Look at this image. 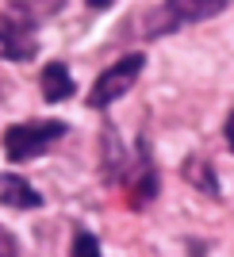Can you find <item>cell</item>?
Returning a JSON list of instances; mask_svg holds the SVG:
<instances>
[{"label":"cell","instance_id":"6da1fadb","mask_svg":"<svg viewBox=\"0 0 234 257\" xmlns=\"http://www.w3.org/2000/svg\"><path fill=\"white\" fill-rule=\"evenodd\" d=\"M62 135H65L62 119L16 123V127L4 131V154H8V161H31V158H39V154H46Z\"/></svg>","mask_w":234,"mask_h":257},{"label":"cell","instance_id":"7a4b0ae2","mask_svg":"<svg viewBox=\"0 0 234 257\" xmlns=\"http://www.w3.org/2000/svg\"><path fill=\"white\" fill-rule=\"evenodd\" d=\"M142 69H146V54H127V58H119L115 65H107L104 73L96 77L92 92H88V107H107L115 104L123 92H131L135 88V81L142 77Z\"/></svg>","mask_w":234,"mask_h":257},{"label":"cell","instance_id":"3957f363","mask_svg":"<svg viewBox=\"0 0 234 257\" xmlns=\"http://www.w3.org/2000/svg\"><path fill=\"white\" fill-rule=\"evenodd\" d=\"M0 58L4 62L35 58V23L12 4H0Z\"/></svg>","mask_w":234,"mask_h":257},{"label":"cell","instance_id":"277c9868","mask_svg":"<svg viewBox=\"0 0 234 257\" xmlns=\"http://www.w3.org/2000/svg\"><path fill=\"white\" fill-rule=\"evenodd\" d=\"M230 0H165L161 4V23L150 27V35H161V31H177L184 23H200V20H211L226 8Z\"/></svg>","mask_w":234,"mask_h":257},{"label":"cell","instance_id":"5b68a950","mask_svg":"<svg viewBox=\"0 0 234 257\" xmlns=\"http://www.w3.org/2000/svg\"><path fill=\"white\" fill-rule=\"evenodd\" d=\"M0 204L20 207V211H31V207L43 204V196L35 192L23 177H16V173H0Z\"/></svg>","mask_w":234,"mask_h":257},{"label":"cell","instance_id":"8992f818","mask_svg":"<svg viewBox=\"0 0 234 257\" xmlns=\"http://www.w3.org/2000/svg\"><path fill=\"white\" fill-rule=\"evenodd\" d=\"M43 96L50 100V104L73 96V77H69V69H65L62 62H50L43 69Z\"/></svg>","mask_w":234,"mask_h":257},{"label":"cell","instance_id":"52a82bcc","mask_svg":"<svg viewBox=\"0 0 234 257\" xmlns=\"http://www.w3.org/2000/svg\"><path fill=\"white\" fill-rule=\"evenodd\" d=\"M184 177H188L196 188H203L207 196H219V184H215V173H211V165H207V161L188 158V161H184Z\"/></svg>","mask_w":234,"mask_h":257},{"label":"cell","instance_id":"ba28073f","mask_svg":"<svg viewBox=\"0 0 234 257\" xmlns=\"http://www.w3.org/2000/svg\"><path fill=\"white\" fill-rule=\"evenodd\" d=\"M16 12H23L31 23H39V20H46V16H54V12H62V4L65 0H8Z\"/></svg>","mask_w":234,"mask_h":257},{"label":"cell","instance_id":"9c48e42d","mask_svg":"<svg viewBox=\"0 0 234 257\" xmlns=\"http://www.w3.org/2000/svg\"><path fill=\"white\" fill-rule=\"evenodd\" d=\"M73 257H100V242L88 230H77L73 234Z\"/></svg>","mask_w":234,"mask_h":257},{"label":"cell","instance_id":"30bf717a","mask_svg":"<svg viewBox=\"0 0 234 257\" xmlns=\"http://www.w3.org/2000/svg\"><path fill=\"white\" fill-rule=\"evenodd\" d=\"M0 257H20V246H16V238L0 226Z\"/></svg>","mask_w":234,"mask_h":257},{"label":"cell","instance_id":"8fae6325","mask_svg":"<svg viewBox=\"0 0 234 257\" xmlns=\"http://www.w3.org/2000/svg\"><path fill=\"white\" fill-rule=\"evenodd\" d=\"M226 146H230V154H234V111L226 115Z\"/></svg>","mask_w":234,"mask_h":257},{"label":"cell","instance_id":"7c38bea8","mask_svg":"<svg viewBox=\"0 0 234 257\" xmlns=\"http://www.w3.org/2000/svg\"><path fill=\"white\" fill-rule=\"evenodd\" d=\"M115 0H88V8H111Z\"/></svg>","mask_w":234,"mask_h":257}]
</instances>
